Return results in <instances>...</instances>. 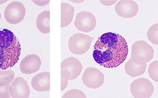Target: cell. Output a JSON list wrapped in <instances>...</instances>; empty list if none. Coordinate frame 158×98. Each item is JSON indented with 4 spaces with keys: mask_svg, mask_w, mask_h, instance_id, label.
I'll use <instances>...</instances> for the list:
<instances>
[{
    "mask_svg": "<svg viewBox=\"0 0 158 98\" xmlns=\"http://www.w3.org/2000/svg\"><path fill=\"white\" fill-rule=\"evenodd\" d=\"M128 47L127 40L118 33L107 32L99 37L94 45L93 58L99 65L114 68L127 59Z\"/></svg>",
    "mask_w": 158,
    "mask_h": 98,
    "instance_id": "cell-1",
    "label": "cell"
},
{
    "mask_svg": "<svg viewBox=\"0 0 158 98\" xmlns=\"http://www.w3.org/2000/svg\"><path fill=\"white\" fill-rule=\"evenodd\" d=\"M21 45L17 37L6 29H0V70L14 67L21 54Z\"/></svg>",
    "mask_w": 158,
    "mask_h": 98,
    "instance_id": "cell-2",
    "label": "cell"
},
{
    "mask_svg": "<svg viewBox=\"0 0 158 98\" xmlns=\"http://www.w3.org/2000/svg\"><path fill=\"white\" fill-rule=\"evenodd\" d=\"M154 49L144 40H138L131 46V59L139 65L146 64L154 57Z\"/></svg>",
    "mask_w": 158,
    "mask_h": 98,
    "instance_id": "cell-3",
    "label": "cell"
},
{
    "mask_svg": "<svg viewBox=\"0 0 158 98\" xmlns=\"http://www.w3.org/2000/svg\"><path fill=\"white\" fill-rule=\"evenodd\" d=\"M82 71L81 61L73 57L65 59L61 64V77L67 80H73L77 78Z\"/></svg>",
    "mask_w": 158,
    "mask_h": 98,
    "instance_id": "cell-4",
    "label": "cell"
},
{
    "mask_svg": "<svg viewBox=\"0 0 158 98\" xmlns=\"http://www.w3.org/2000/svg\"><path fill=\"white\" fill-rule=\"evenodd\" d=\"M94 38L85 34H73L69 40V49L73 54H84L89 50Z\"/></svg>",
    "mask_w": 158,
    "mask_h": 98,
    "instance_id": "cell-5",
    "label": "cell"
},
{
    "mask_svg": "<svg viewBox=\"0 0 158 98\" xmlns=\"http://www.w3.org/2000/svg\"><path fill=\"white\" fill-rule=\"evenodd\" d=\"M154 91L153 84L144 77L134 80L130 85V92L135 98L151 97Z\"/></svg>",
    "mask_w": 158,
    "mask_h": 98,
    "instance_id": "cell-6",
    "label": "cell"
},
{
    "mask_svg": "<svg viewBox=\"0 0 158 98\" xmlns=\"http://www.w3.org/2000/svg\"><path fill=\"white\" fill-rule=\"evenodd\" d=\"M25 14V7L18 1H14L8 4L4 11L5 20L11 25H17L22 22Z\"/></svg>",
    "mask_w": 158,
    "mask_h": 98,
    "instance_id": "cell-7",
    "label": "cell"
},
{
    "mask_svg": "<svg viewBox=\"0 0 158 98\" xmlns=\"http://www.w3.org/2000/svg\"><path fill=\"white\" fill-rule=\"evenodd\" d=\"M82 79L86 87L96 89L103 85L104 75L98 69L90 67L84 71Z\"/></svg>",
    "mask_w": 158,
    "mask_h": 98,
    "instance_id": "cell-8",
    "label": "cell"
},
{
    "mask_svg": "<svg viewBox=\"0 0 158 98\" xmlns=\"http://www.w3.org/2000/svg\"><path fill=\"white\" fill-rule=\"evenodd\" d=\"M97 22L95 16L90 12L83 11L79 12L76 17L74 25L76 29L81 32H90L96 26Z\"/></svg>",
    "mask_w": 158,
    "mask_h": 98,
    "instance_id": "cell-9",
    "label": "cell"
},
{
    "mask_svg": "<svg viewBox=\"0 0 158 98\" xmlns=\"http://www.w3.org/2000/svg\"><path fill=\"white\" fill-rule=\"evenodd\" d=\"M9 91L13 98H28L31 94V89L27 81L23 77L14 79L10 84Z\"/></svg>",
    "mask_w": 158,
    "mask_h": 98,
    "instance_id": "cell-10",
    "label": "cell"
},
{
    "mask_svg": "<svg viewBox=\"0 0 158 98\" xmlns=\"http://www.w3.org/2000/svg\"><path fill=\"white\" fill-rule=\"evenodd\" d=\"M114 10L118 16L125 18H131L137 15L139 12V6L132 0H121L116 3Z\"/></svg>",
    "mask_w": 158,
    "mask_h": 98,
    "instance_id": "cell-11",
    "label": "cell"
},
{
    "mask_svg": "<svg viewBox=\"0 0 158 98\" xmlns=\"http://www.w3.org/2000/svg\"><path fill=\"white\" fill-rule=\"evenodd\" d=\"M42 61L39 56L35 53L28 54L24 57L20 64V72L24 74H32L40 69Z\"/></svg>",
    "mask_w": 158,
    "mask_h": 98,
    "instance_id": "cell-12",
    "label": "cell"
},
{
    "mask_svg": "<svg viewBox=\"0 0 158 98\" xmlns=\"http://www.w3.org/2000/svg\"><path fill=\"white\" fill-rule=\"evenodd\" d=\"M32 88L39 92H46L50 90V73L43 72L36 74L31 80Z\"/></svg>",
    "mask_w": 158,
    "mask_h": 98,
    "instance_id": "cell-13",
    "label": "cell"
},
{
    "mask_svg": "<svg viewBox=\"0 0 158 98\" xmlns=\"http://www.w3.org/2000/svg\"><path fill=\"white\" fill-rule=\"evenodd\" d=\"M75 9L69 3L61 4V27L64 28L70 25L73 20Z\"/></svg>",
    "mask_w": 158,
    "mask_h": 98,
    "instance_id": "cell-14",
    "label": "cell"
},
{
    "mask_svg": "<svg viewBox=\"0 0 158 98\" xmlns=\"http://www.w3.org/2000/svg\"><path fill=\"white\" fill-rule=\"evenodd\" d=\"M36 26L42 33L47 34L50 32V11H44L39 14L36 19Z\"/></svg>",
    "mask_w": 158,
    "mask_h": 98,
    "instance_id": "cell-15",
    "label": "cell"
},
{
    "mask_svg": "<svg viewBox=\"0 0 158 98\" xmlns=\"http://www.w3.org/2000/svg\"><path fill=\"white\" fill-rule=\"evenodd\" d=\"M146 70V64L139 65L131 59L125 65V71L127 75L131 77H135L144 74Z\"/></svg>",
    "mask_w": 158,
    "mask_h": 98,
    "instance_id": "cell-16",
    "label": "cell"
},
{
    "mask_svg": "<svg viewBox=\"0 0 158 98\" xmlns=\"http://www.w3.org/2000/svg\"><path fill=\"white\" fill-rule=\"evenodd\" d=\"M15 79V73L11 69L0 70V86L10 84Z\"/></svg>",
    "mask_w": 158,
    "mask_h": 98,
    "instance_id": "cell-17",
    "label": "cell"
},
{
    "mask_svg": "<svg viewBox=\"0 0 158 98\" xmlns=\"http://www.w3.org/2000/svg\"><path fill=\"white\" fill-rule=\"evenodd\" d=\"M147 36L149 40L154 45L158 44V23L152 25L148 31Z\"/></svg>",
    "mask_w": 158,
    "mask_h": 98,
    "instance_id": "cell-18",
    "label": "cell"
},
{
    "mask_svg": "<svg viewBox=\"0 0 158 98\" xmlns=\"http://www.w3.org/2000/svg\"><path fill=\"white\" fill-rule=\"evenodd\" d=\"M158 61H155L149 64L148 73L149 77L155 82H158Z\"/></svg>",
    "mask_w": 158,
    "mask_h": 98,
    "instance_id": "cell-19",
    "label": "cell"
},
{
    "mask_svg": "<svg viewBox=\"0 0 158 98\" xmlns=\"http://www.w3.org/2000/svg\"><path fill=\"white\" fill-rule=\"evenodd\" d=\"M63 98H85V94L78 89H72L69 91L63 96Z\"/></svg>",
    "mask_w": 158,
    "mask_h": 98,
    "instance_id": "cell-20",
    "label": "cell"
},
{
    "mask_svg": "<svg viewBox=\"0 0 158 98\" xmlns=\"http://www.w3.org/2000/svg\"><path fill=\"white\" fill-rule=\"evenodd\" d=\"M10 84L6 86H0V98H10L11 97L9 91Z\"/></svg>",
    "mask_w": 158,
    "mask_h": 98,
    "instance_id": "cell-21",
    "label": "cell"
},
{
    "mask_svg": "<svg viewBox=\"0 0 158 98\" xmlns=\"http://www.w3.org/2000/svg\"><path fill=\"white\" fill-rule=\"evenodd\" d=\"M69 84V80L63 79V78L61 79V91H63L67 87Z\"/></svg>",
    "mask_w": 158,
    "mask_h": 98,
    "instance_id": "cell-22",
    "label": "cell"
},
{
    "mask_svg": "<svg viewBox=\"0 0 158 98\" xmlns=\"http://www.w3.org/2000/svg\"><path fill=\"white\" fill-rule=\"evenodd\" d=\"M34 3L38 6H45L49 3V1H32Z\"/></svg>",
    "mask_w": 158,
    "mask_h": 98,
    "instance_id": "cell-23",
    "label": "cell"
},
{
    "mask_svg": "<svg viewBox=\"0 0 158 98\" xmlns=\"http://www.w3.org/2000/svg\"><path fill=\"white\" fill-rule=\"evenodd\" d=\"M101 3H102L104 6H111L113 4H115L117 3V1H99Z\"/></svg>",
    "mask_w": 158,
    "mask_h": 98,
    "instance_id": "cell-24",
    "label": "cell"
},
{
    "mask_svg": "<svg viewBox=\"0 0 158 98\" xmlns=\"http://www.w3.org/2000/svg\"><path fill=\"white\" fill-rule=\"evenodd\" d=\"M71 2L73 3H81L84 2V1H71Z\"/></svg>",
    "mask_w": 158,
    "mask_h": 98,
    "instance_id": "cell-25",
    "label": "cell"
},
{
    "mask_svg": "<svg viewBox=\"0 0 158 98\" xmlns=\"http://www.w3.org/2000/svg\"><path fill=\"white\" fill-rule=\"evenodd\" d=\"M7 1H3V2H0V4H2V3H6Z\"/></svg>",
    "mask_w": 158,
    "mask_h": 98,
    "instance_id": "cell-26",
    "label": "cell"
},
{
    "mask_svg": "<svg viewBox=\"0 0 158 98\" xmlns=\"http://www.w3.org/2000/svg\"><path fill=\"white\" fill-rule=\"evenodd\" d=\"M2 13H1V12H0V21H1V20H2Z\"/></svg>",
    "mask_w": 158,
    "mask_h": 98,
    "instance_id": "cell-27",
    "label": "cell"
}]
</instances>
